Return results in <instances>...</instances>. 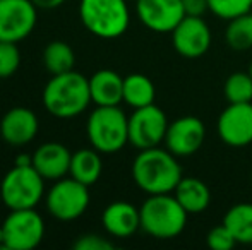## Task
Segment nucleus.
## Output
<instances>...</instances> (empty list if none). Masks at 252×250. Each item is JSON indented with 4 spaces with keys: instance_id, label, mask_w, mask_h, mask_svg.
I'll return each instance as SVG.
<instances>
[{
    "instance_id": "nucleus-1",
    "label": "nucleus",
    "mask_w": 252,
    "mask_h": 250,
    "mask_svg": "<svg viewBox=\"0 0 252 250\" xmlns=\"http://www.w3.org/2000/svg\"><path fill=\"white\" fill-rule=\"evenodd\" d=\"M182 177V167L177 156L159 146L141 149L132 163L134 182L150 195L173 192Z\"/></svg>"
},
{
    "instance_id": "nucleus-2",
    "label": "nucleus",
    "mask_w": 252,
    "mask_h": 250,
    "mask_svg": "<svg viewBox=\"0 0 252 250\" xmlns=\"http://www.w3.org/2000/svg\"><path fill=\"white\" fill-rule=\"evenodd\" d=\"M91 103L90 79L76 70L55 74L43 89V105L57 118H74Z\"/></svg>"
},
{
    "instance_id": "nucleus-3",
    "label": "nucleus",
    "mask_w": 252,
    "mask_h": 250,
    "mask_svg": "<svg viewBox=\"0 0 252 250\" xmlns=\"http://www.w3.org/2000/svg\"><path fill=\"white\" fill-rule=\"evenodd\" d=\"M141 230L158 240L175 238L186 230L187 213L175 195L155 194L150 195L139 207Z\"/></svg>"
},
{
    "instance_id": "nucleus-4",
    "label": "nucleus",
    "mask_w": 252,
    "mask_h": 250,
    "mask_svg": "<svg viewBox=\"0 0 252 250\" xmlns=\"http://www.w3.org/2000/svg\"><path fill=\"white\" fill-rule=\"evenodd\" d=\"M79 16L84 28L103 40L122 36L130 23L127 0H81Z\"/></svg>"
},
{
    "instance_id": "nucleus-5",
    "label": "nucleus",
    "mask_w": 252,
    "mask_h": 250,
    "mask_svg": "<svg viewBox=\"0 0 252 250\" xmlns=\"http://www.w3.org/2000/svg\"><path fill=\"white\" fill-rule=\"evenodd\" d=\"M86 134L91 146L103 154H113L129 142V118L117 107H96L88 117Z\"/></svg>"
},
{
    "instance_id": "nucleus-6",
    "label": "nucleus",
    "mask_w": 252,
    "mask_h": 250,
    "mask_svg": "<svg viewBox=\"0 0 252 250\" xmlns=\"http://www.w3.org/2000/svg\"><path fill=\"white\" fill-rule=\"evenodd\" d=\"M45 195V178L33 165H14L0 184V197L9 209H33Z\"/></svg>"
},
{
    "instance_id": "nucleus-7",
    "label": "nucleus",
    "mask_w": 252,
    "mask_h": 250,
    "mask_svg": "<svg viewBox=\"0 0 252 250\" xmlns=\"http://www.w3.org/2000/svg\"><path fill=\"white\" fill-rule=\"evenodd\" d=\"M2 247L10 250H31L45 237L43 218L33 209H10L2 226Z\"/></svg>"
},
{
    "instance_id": "nucleus-8",
    "label": "nucleus",
    "mask_w": 252,
    "mask_h": 250,
    "mask_svg": "<svg viewBox=\"0 0 252 250\" xmlns=\"http://www.w3.org/2000/svg\"><path fill=\"white\" fill-rule=\"evenodd\" d=\"M90 187L76 178H60L47 192L45 204L48 213L60 221L77 220L90 206Z\"/></svg>"
},
{
    "instance_id": "nucleus-9",
    "label": "nucleus",
    "mask_w": 252,
    "mask_h": 250,
    "mask_svg": "<svg viewBox=\"0 0 252 250\" xmlns=\"http://www.w3.org/2000/svg\"><path fill=\"white\" fill-rule=\"evenodd\" d=\"M168 120L165 111L155 103L136 108L129 117V142L137 149H150L165 142Z\"/></svg>"
},
{
    "instance_id": "nucleus-10",
    "label": "nucleus",
    "mask_w": 252,
    "mask_h": 250,
    "mask_svg": "<svg viewBox=\"0 0 252 250\" xmlns=\"http://www.w3.org/2000/svg\"><path fill=\"white\" fill-rule=\"evenodd\" d=\"M38 21V7L33 0H0V41L24 40Z\"/></svg>"
},
{
    "instance_id": "nucleus-11",
    "label": "nucleus",
    "mask_w": 252,
    "mask_h": 250,
    "mask_svg": "<svg viewBox=\"0 0 252 250\" xmlns=\"http://www.w3.org/2000/svg\"><path fill=\"white\" fill-rule=\"evenodd\" d=\"M216 130L226 146L246 147L252 144V103H230L220 113Z\"/></svg>"
},
{
    "instance_id": "nucleus-12",
    "label": "nucleus",
    "mask_w": 252,
    "mask_h": 250,
    "mask_svg": "<svg viewBox=\"0 0 252 250\" xmlns=\"http://www.w3.org/2000/svg\"><path fill=\"white\" fill-rule=\"evenodd\" d=\"M211 29L202 17L186 16L172 31V43L177 54L186 58H199L211 47Z\"/></svg>"
},
{
    "instance_id": "nucleus-13",
    "label": "nucleus",
    "mask_w": 252,
    "mask_h": 250,
    "mask_svg": "<svg viewBox=\"0 0 252 250\" xmlns=\"http://www.w3.org/2000/svg\"><path fill=\"white\" fill-rule=\"evenodd\" d=\"M136 14L155 33H172L186 17L182 0H136Z\"/></svg>"
},
{
    "instance_id": "nucleus-14",
    "label": "nucleus",
    "mask_w": 252,
    "mask_h": 250,
    "mask_svg": "<svg viewBox=\"0 0 252 250\" xmlns=\"http://www.w3.org/2000/svg\"><path fill=\"white\" fill-rule=\"evenodd\" d=\"M206 137V127L201 118L186 115L168 125L165 136V146L177 158L192 156L201 149Z\"/></svg>"
},
{
    "instance_id": "nucleus-15",
    "label": "nucleus",
    "mask_w": 252,
    "mask_h": 250,
    "mask_svg": "<svg viewBox=\"0 0 252 250\" xmlns=\"http://www.w3.org/2000/svg\"><path fill=\"white\" fill-rule=\"evenodd\" d=\"M40 122L33 110L24 107H16L3 115L0 122L2 139L10 146H24L36 137Z\"/></svg>"
},
{
    "instance_id": "nucleus-16",
    "label": "nucleus",
    "mask_w": 252,
    "mask_h": 250,
    "mask_svg": "<svg viewBox=\"0 0 252 250\" xmlns=\"http://www.w3.org/2000/svg\"><path fill=\"white\" fill-rule=\"evenodd\" d=\"M103 228L115 238H129L141 228L139 207L126 200H115L108 204L101 214Z\"/></svg>"
},
{
    "instance_id": "nucleus-17",
    "label": "nucleus",
    "mask_w": 252,
    "mask_h": 250,
    "mask_svg": "<svg viewBox=\"0 0 252 250\" xmlns=\"http://www.w3.org/2000/svg\"><path fill=\"white\" fill-rule=\"evenodd\" d=\"M72 153L60 142H45L33 153V167L45 180H60L69 173Z\"/></svg>"
},
{
    "instance_id": "nucleus-18",
    "label": "nucleus",
    "mask_w": 252,
    "mask_h": 250,
    "mask_svg": "<svg viewBox=\"0 0 252 250\" xmlns=\"http://www.w3.org/2000/svg\"><path fill=\"white\" fill-rule=\"evenodd\" d=\"M90 91L96 107H117L124 101V77L110 69L96 70L90 77Z\"/></svg>"
},
{
    "instance_id": "nucleus-19",
    "label": "nucleus",
    "mask_w": 252,
    "mask_h": 250,
    "mask_svg": "<svg viewBox=\"0 0 252 250\" xmlns=\"http://www.w3.org/2000/svg\"><path fill=\"white\" fill-rule=\"evenodd\" d=\"M173 195L189 214L204 213L211 204V190L201 178L196 177H182L173 190Z\"/></svg>"
},
{
    "instance_id": "nucleus-20",
    "label": "nucleus",
    "mask_w": 252,
    "mask_h": 250,
    "mask_svg": "<svg viewBox=\"0 0 252 250\" xmlns=\"http://www.w3.org/2000/svg\"><path fill=\"white\" fill-rule=\"evenodd\" d=\"M101 171H103V161L100 156V151L91 147V149H79L76 153H72L69 173L77 182L91 187V185H94L100 180Z\"/></svg>"
},
{
    "instance_id": "nucleus-21",
    "label": "nucleus",
    "mask_w": 252,
    "mask_h": 250,
    "mask_svg": "<svg viewBox=\"0 0 252 250\" xmlns=\"http://www.w3.org/2000/svg\"><path fill=\"white\" fill-rule=\"evenodd\" d=\"M155 84L148 76L134 72L124 77V101L129 107H132L134 110L153 105L155 103Z\"/></svg>"
},
{
    "instance_id": "nucleus-22",
    "label": "nucleus",
    "mask_w": 252,
    "mask_h": 250,
    "mask_svg": "<svg viewBox=\"0 0 252 250\" xmlns=\"http://www.w3.org/2000/svg\"><path fill=\"white\" fill-rule=\"evenodd\" d=\"M223 224L232 231L237 244L252 245V204L239 202L226 211Z\"/></svg>"
},
{
    "instance_id": "nucleus-23",
    "label": "nucleus",
    "mask_w": 252,
    "mask_h": 250,
    "mask_svg": "<svg viewBox=\"0 0 252 250\" xmlns=\"http://www.w3.org/2000/svg\"><path fill=\"white\" fill-rule=\"evenodd\" d=\"M43 63H45V69L52 76L63 74L74 69L76 55H74V50L70 48V45L65 43V41H50L45 47Z\"/></svg>"
},
{
    "instance_id": "nucleus-24",
    "label": "nucleus",
    "mask_w": 252,
    "mask_h": 250,
    "mask_svg": "<svg viewBox=\"0 0 252 250\" xmlns=\"http://www.w3.org/2000/svg\"><path fill=\"white\" fill-rule=\"evenodd\" d=\"M225 38L232 50L246 52L252 48V12L228 21Z\"/></svg>"
},
{
    "instance_id": "nucleus-25",
    "label": "nucleus",
    "mask_w": 252,
    "mask_h": 250,
    "mask_svg": "<svg viewBox=\"0 0 252 250\" xmlns=\"http://www.w3.org/2000/svg\"><path fill=\"white\" fill-rule=\"evenodd\" d=\"M223 93L228 103H251L252 101V76L249 72H233L223 86Z\"/></svg>"
},
{
    "instance_id": "nucleus-26",
    "label": "nucleus",
    "mask_w": 252,
    "mask_h": 250,
    "mask_svg": "<svg viewBox=\"0 0 252 250\" xmlns=\"http://www.w3.org/2000/svg\"><path fill=\"white\" fill-rule=\"evenodd\" d=\"M209 10L216 17L225 21H232L239 16L251 12L252 0H208Z\"/></svg>"
},
{
    "instance_id": "nucleus-27",
    "label": "nucleus",
    "mask_w": 252,
    "mask_h": 250,
    "mask_svg": "<svg viewBox=\"0 0 252 250\" xmlns=\"http://www.w3.org/2000/svg\"><path fill=\"white\" fill-rule=\"evenodd\" d=\"M21 65V52L12 41H0V79L14 76Z\"/></svg>"
},
{
    "instance_id": "nucleus-28",
    "label": "nucleus",
    "mask_w": 252,
    "mask_h": 250,
    "mask_svg": "<svg viewBox=\"0 0 252 250\" xmlns=\"http://www.w3.org/2000/svg\"><path fill=\"white\" fill-rule=\"evenodd\" d=\"M206 242L213 250H232L237 244L232 231L223 223L215 226L213 230H209V233L206 235Z\"/></svg>"
},
{
    "instance_id": "nucleus-29",
    "label": "nucleus",
    "mask_w": 252,
    "mask_h": 250,
    "mask_svg": "<svg viewBox=\"0 0 252 250\" xmlns=\"http://www.w3.org/2000/svg\"><path fill=\"white\" fill-rule=\"evenodd\" d=\"M74 249L76 250H113L115 245L110 242L108 238L101 237L96 233H88L79 237L74 242Z\"/></svg>"
},
{
    "instance_id": "nucleus-30",
    "label": "nucleus",
    "mask_w": 252,
    "mask_h": 250,
    "mask_svg": "<svg viewBox=\"0 0 252 250\" xmlns=\"http://www.w3.org/2000/svg\"><path fill=\"white\" fill-rule=\"evenodd\" d=\"M182 3L186 16L202 17L206 14V10H209L208 0H182Z\"/></svg>"
},
{
    "instance_id": "nucleus-31",
    "label": "nucleus",
    "mask_w": 252,
    "mask_h": 250,
    "mask_svg": "<svg viewBox=\"0 0 252 250\" xmlns=\"http://www.w3.org/2000/svg\"><path fill=\"white\" fill-rule=\"evenodd\" d=\"M65 0H33V3L38 9H57L60 7Z\"/></svg>"
},
{
    "instance_id": "nucleus-32",
    "label": "nucleus",
    "mask_w": 252,
    "mask_h": 250,
    "mask_svg": "<svg viewBox=\"0 0 252 250\" xmlns=\"http://www.w3.org/2000/svg\"><path fill=\"white\" fill-rule=\"evenodd\" d=\"M249 74L252 76V62H251V65H249Z\"/></svg>"
},
{
    "instance_id": "nucleus-33",
    "label": "nucleus",
    "mask_w": 252,
    "mask_h": 250,
    "mask_svg": "<svg viewBox=\"0 0 252 250\" xmlns=\"http://www.w3.org/2000/svg\"><path fill=\"white\" fill-rule=\"evenodd\" d=\"M251 182H252V175H251Z\"/></svg>"
}]
</instances>
